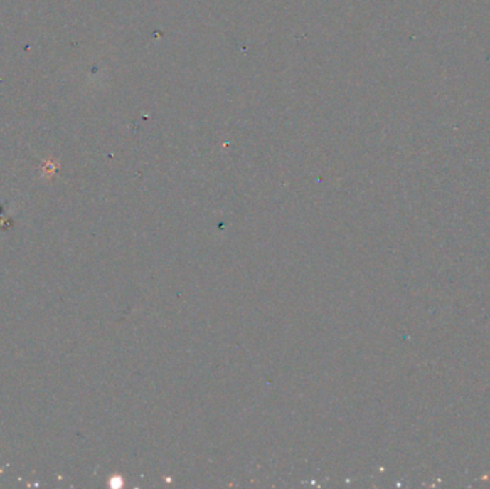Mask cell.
Wrapping results in <instances>:
<instances>
[{
  "label": "cell",
  "instance_id": "6da1fadb",
  "mask_svg": "<svg viewBox=\"0 0 490 489\" xmlns=\"http://www.w3.org/2000/svg\"><path fill=\"white\" fill-rule=\"evenodd\" d=\"M2 216H4V209L0 206V227H2Z\"/></svg>",
  "mask_w": 490,
  "mask_h": 489
}]
</instances>
